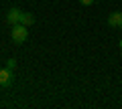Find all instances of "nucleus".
I'll return each instance as SVG.
<instances>
[{"mask_svg": "<svg viewBox=\"0 0 122 109\" xmlns=\"http://www.w3.org/2000/svg\"><path fill=\"white\" fill-rule=\"evenodd\" d=\"M108 24L112 26V28H120L122 26V12H112L108 16Z\"/></svg>", "mask_w": 122, "mask_h": 109, "instance_id": "nucleus-4", "label": "nucleus"}, {"mask_svg": "<svg viewBox=\"0 0 122 109\" xmlns=\"http://www.w3.org/2000/svg\"><path fill=\"white\" fill-rule=\"evenodd\" d=\"M10 36H12V40H14L16 44H22L26 39H29V31H26V26H25V24H20V22H18V24L12 26V32H10Z\"/></svg>", "mask_w": 122, "mask_h": 109, "instance_id": "nucleus-1", "label": "nucleus"}, {"mask_svg": "<svg viewBox=\"0 0 122 109\" xmlns=\"http://www.w3.org/2000/svg\"><path fill=\"white\" fill-rule=\"evenodd\" d=\"M120 51H122V39H120Z\"/></svg>", "mask_w": 122, "mask_h": 109, "instance_id": "nucleus-8", "label": "nucleus"}, {"mask_svg": "<svg viewBox=\"0 0 122 109\" xmlns=\"http://www.w3.org/2000/svg\"><path fill=\"white\" fill-rule=\"evenodd\" d=\"M20 24H25V26L35 24V14H33V12H22V16H20Z\"/></svg>", "mask_w": 122, "mask_h": 109, "instance_id": "nucleus-5", "label": "nucleus"}, {"mask_svg": "<svg viewBox=\"0 0 122 109\" xmlns=\"http://www.w3.org/2000/svg\"><path fill=\"white\" fill-rule=\"evenodd\" d=\"M20 16H22V12L18 8H10L8 12H6V16H4V20L8 22V24H18V22H20Z\"/></svg>", "mask_w": 122, "mask_h": 109, "instance_id": "nucleus-3", "label": "nucleus"}, {"mask_svg": "<svg viewBox=\"0 0 122 109\" xmlns=\"http://www.w3.org/2000/svg\"><path fill=\"white\" fill-rule=\"evenodd\" d=\"M14 83V71L4 67V69H0V87H10Z\"/></svg>", "mask_w": 122, "mask_h": 109, "instance_id": "nucleus-2", "label": "nucleus"}, {"mask_svg": "<svg viewBox=\"0 0 122 109\" xmlns=\"http://www.w3.org/2000/svg\"><path fill=\"white\" fill-rule=\"evenodd\" d=\"M6 67H8V69H16V59H8V61H6Z\"/></svg>", "mask_w": 122, "mask_h": 109, "instance_id": "nucleus-6", "label": "nucleus"}, {"mask_svg": "<svg viewBox=\"0 0 122 109\" xmlns=\"http://www.w3.org/2000/svg\"><path fill=\"white\" fill-rule=\"evenodd\" d=\"M79 2H81L83 6H92V4H94V2H96V0H79Z\"/></svg>", "mask_w": 122, "mask_h": 109, "instance_id": "nucleus-7", "label": "nucleus"}]
</instances>
